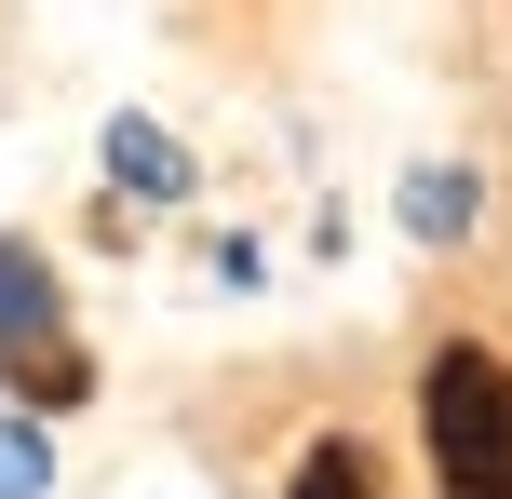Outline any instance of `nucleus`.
<instances>
[{
	"mask_svg": "<svg viewBox=\"0 0 512 499\" xmlns=\"http://www.w3.org/2000/svg\"><path fill=\"white\" fill-rule=\"evenodd\" d=\"M418 419H432V473L445 499H512V365L499 351H432L418 378Z\"/></svg>",
	"mask_w": 512,
	"mask_h": 499,
	"instance_id": "f257e3e1",
	"label": "nucleus"
},
{
	"mask_svg": "<svg viewBox=\"0 0 512 499\" xmlns=\"http://www.w3.org/2000/svg\"><path fill=\"white\" fill-rule=\"evenodd\" d=\"M0 351H54V270H41V243H0Z\"/></svg>",
	"mask_w": 512,
	"mask_h": 499,
	"instance_id": "f03ea898",
	"label": "nucleus"
},
{
	"mask_svg": "<svg viewBox=\"0 0 512 499\" xmlns=\"http://www.w3.org/2000/svg\"><path fill=\"white\" fill-rule=\"evenodd\" d=\"M108 176L149 189V203H176V189H189V149H176L162 122H108Z\"/></svg>",
	"mask_w": 512,
	"mask_h": 499,
	"instance_id": "7ed1b4c3",
	"label": "nucleus"
},
{
	"mask_svg": "<svg viewBox=\"0 0 512 499\" xmlns=\"http://www.w3.org/2000/svg\"><path fill=\"white\" fill-rule=\"evenodd\" d=\"M283 499H378V459H364V446H310Z\"/></svg>",
	"mask_w": 512,
	"mask_h": 499,
	"instance_id": "20e7f679",
	"label": "nucleus"
},
{
	"mask_svg": "<svg viewBox=\"0 0 512 499\" xmlns=\"http://www.w3.org/2000/svg\"><path fill=\"white\" fill-rule=\"evenodd\" d=\"M54 486V446H41V419H0V499H41Z\"/></svg>",
	"mask_w": 512,
	"mask_h": 499,
	"instance_id": "39448f33",
	"label": "nucleus"
},
{
	"mask_svg": "<svg viewBox=\"0 0 512 499\" xmlns=\"http://www.w3.org/2000/svg\"><path fill=\"white\" fill-rule=\"evenodd\" d=\"M405 216H418V230L445 243V230H459V216H472V176H418V189H405Z\"/></svg>",
	"mask_w": 512,
	"mask_h": 499,
	"instance_id": "423d86ee",
	"label": "nucleus"
}]
</instances>
